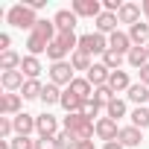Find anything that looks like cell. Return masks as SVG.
Instances as JSON below:
<instances>
[{
    "label": "cell",
    "mask_w": 149,
    "mask_h": 149,
    "mask_svg": "<svg viewBox=\"0 0 149 149\" xmlns=\"http://www.w3.org/2000/svg\"><path fill=\"white\" fill-rule=\"evenodd\" d=\"M56 35H58V29H56V24H53V21H38V24H35V29L29 32V38H26V50H29V56L47 53V50H50V44L56 41Z\"/></svg>",
    "instance_id": "1"
},
{
    "label": "cell",
    "mask_w": 149,
    "mask_h": 149,
    "mask_svg": "<svg viewBox=\"0 0 149 149\" xmlns=\"http://www.w3.org/2000/svg\"><path fill=\"white\" fill-rule=\"evenodd\" d=\"M64 132H70L76 140H91L97 132V123L88 120L85 114H67L64 117Z\"/></svg>",
    "instance_id": "2"
},
{
    "label": "cell",
    "mask_w": 149,
    "mask_h": 149,
    "mask_svg": "<svg viewBox=\"0 0 149 149\" xmlns=\"http://www.w3.org/2000/svg\"><path fill=\"white\" fill-rule=\"evenodd\" d=\"M70 50H73V53L79 50V38L73 35V32H58L56 41H53L50 50H47V58H50L53 64H56V61H64V56H67Z\"/></svg>",
    "instance_id": "3"
},
{
    "label": "cell",
    "mask_w": 149,
    "mask_h": 149,
    "mask_svg": "<svg viewBox=\"0 0 149 149\" xmlns=\"http://www.w3.org/2000/svg\"><path fill=\"white\" fill-rule=\"evenodd\" d=\"M6 21H9L12 26H18V29H35V24H38V18H35V9H29L26 3H18V6H12V9L6 12Z\"/></svg>",
    "instance_id": "4"
},
{
    "label": "cell",
    "mask_w": 149,
    "mask_h": 149,
    "mask_svg": "<svg viewBox=\"0 0 149 149\" xmlns=\"http://www.w3.org/2000/svg\"><path fill=\"white\" fill-rule=\"evenodd\" d=\"M79 50L82 53H88V56H94V53H108V38L102 35V32H88V35H82L79 38Z\"/></svg>",
    "instance_id": "5"
},
{
    "label": "cell",
    "mask_w": 149,
    "mask_h": 149,
    "mask_svg": "<svg viewBox=\"0 0 149 149\" xmlns=\"http://www.w3.org/2000/svg\"><path fill=\"white\" fill-rule=\"evenodd\" d=\"M73 79H76V76H73V64H70V61H56V64L50 67V82H53V85H67V88H70Z\"/></svg>",
    "instance_id": "6"
},
{
    "label": "cell",
    "mask_w": 149,
    "mask_h": 149,
    "mask_svg": "<svg viewBox=\"0 0 149 149\" xmlns=\"http://www.w3.org/2000/svg\"><path fill=\"white\" fill-rule=\"evenodd\" d=\"M97 137L105 140V143H114V140L120 137L117 120H111V117H100V120H97Z\"/></svg>",
    "instance_id": "7"
},
{
    "label": "cell",
    "mask_w": 149,
    "mask_h": 149,
    "mask_svg": "<svg viewBox=\"0 0 149 149\" xmlns=\"http://www.w3.org/2000/svg\"><path fill=\"white\" fill-rule=\"evenodd\" d=\"M73 12H76V18H100L102 6L100 0H73Z\"/></svg>",
    "instance_id": "8"
},
{
    "label": "cell",
    "mask_w": 149,
    "mask_h": 149,
    "mask_svg": "<svg viewBox=\"0 0 149 149\" xmlns=\"http://www.w3.org/2000/svg\"><path fill=\"white\" fill-rule=\"evenodd\" d=\"M12 123H15L18 137H29V132H38V120L32 114H26V111H21L18 117H12Z\"/></svg>",
    "instance_id": "9"
},
{
    "label": "cell",
    "mask_w": 149,
    "mask_h": 149,
    "mask_svg": "<svg viewBox=\"0 0 149 149\" xmlns=\"http://www.w3.org/2000/svg\"><path fill=\"white\" fill-rule=\"evenodd\" d=\"M76 12H73V9H58L56 12V18H53V24H56V29L58 32H73V29H76Z\"/></svg>",
    "instance_id": "10"
},
{
    "label": "cell",
    "mask_w": 149,
    "mask_h": 149,
    "mask_svg": "<svg viewBox=\"0 0 149 149\" xmlns=\"http://www.w3.org/2000/svg\"><path fill=\"white\" fill-rule=\"evenodd\" d=\"M108 50H114V53H120V56H129V50H132V38H129V32H111V38H108Z\"/></svg>",
    "instance_id": "11"
},
{
    "label": "cell",
    "mask_w": 149,
    "mask_h": 149,
    "mask_svg": "<svg viewBox=\"0 0 149 149\" xmlns=\"http://www.w3.org/2000/svg\"><path fill=\"white\" fill-rule=\"evenodd\" d=\"M35 120H38V134H41V137H56V134H58V120H56L53 114L44 111V114H38Z\"/></svg>",
    "instance_id": "12"
},
{
    "label": "cell",
    "mask_w": 149,
    "mask_h": 149,
    "mask_svg": "<svg viewBox=\"0 0 149 149\" xmlns=\"http://www.w3.org/2000/svg\"><path fill=\"white\" fill-rule=\"evenodd\" d=\"M85 79H88L94 88H102V85H108V79H111V70L100 61V64H94V67L88 70V76H85Z\"/></svg>",
    "instance_id": "13"
},
{
    "label": "cell",
    "mask_w": 149,
    "mask_h": 149,
    "mask_svg": "<svg viewBox=\"0 0 149 149\" xmlns=\"http://www.w3.org/2000/svg\"><path fill=\"white\" fill-rule=\"evenodd\" d=\"M21 114V97L18 94H3L0 100V117H18Z\"/></svg>",
    "instance_id": "14"
},
{
    "label": "cell",
    "mask_w": 149,
    "mask_h": 149,
    "mask_svg": "<svg viewBox=\"0 0 149 149\" xmlns=\"http://www.w3.org/2000/svg\"><path fill=\"white\" fill-rule=\"evenodd\" d=\"M140 9H143V6H137V3H123V9L117 12L120 24H129V26L140 24Z\"/></svg>",
    "instance_id": "15"
},
{
    "label": "cell",
    "mask_w": 149,
    "mask_h": 149,
    "mask_svg": "<svg viewBox=\"0 0 149 149\" xmlns=\"http://www.w3.org/2000/svg\"><path fill=\"white\" fill-rule=\"evenodd\" d=\"M61 105L67 108V114H82V105H85V100H79L76 94H73V91L67 88V91H61Z\"/></svg>",
    "instance_id": "16"
},
{
    "label": "cell",
    "mask_w": 149,
    "mask_h": 149,
    "mask_svg": "<svg viewBox=\"0 0 149 149\" xmlns=\"http://www.w3.org/2000/svg\"><path fill=\"white\" fill-rule=\"evenodd\" d=\"M117 24H120V18L114 15V12H102L100 18H97V32H117Z\"/></svg>",
    "instance_id": "17"
},
{
    "label": "cell",
    "mask_w": 149,
    "mask_h": 149,
    "mask_svg": "<svg viewBox=\"0 0 149 149\" xmlns=\"http://www.w3.org/2000/svg\"><path fill=\"white\" fill-rule=\"evenodd\" d=\"M129 38H132V44H134V47H140V44H149V24L143 21V24H134V26H129Z\"/></svg>",
    "instance_id": "18"
},
{
    "label": "cell",
    "mask_w": 149,
    "mask_h": 149,
    "mask_svg": "<svg viewBox=\"0 0 149 149\" xmlns=\"http://www.w3.org/2000/svg\"><path fill=\"white\" fill-rule=\"evenodd\" d=\"M0 82H3V88L12 94V91L24 88V73H21V70H6L3 76H0Z\"/></svg>",
    "instance_id": "19"
},
{
    "label": "cell",
    "mask_w": 149,
    "mask_h": 149,
    "mask_svg": "<svg viewBox=\"0 0 149 149\" xmlns=\"http://www.w3.org/2000/svg\"><path fill=\"white\" fill-rule=\"evenodd\" d=\"M21 73L26 79H38V73H41V61H38V56H24V61H21Z\"/></svg>",
    "instance_id": "20"
},
{
    "label": "cell",
    "mask_w": 149,
    "mask_h": 149,
    "mask_svg": "<svg viewBox=\"0 0 149 149\" xmlns=\"http://www.w3.org/2000/svg\"><path fill=\"white\" fill-rule=\"evenodd\" d=\"M123 146H140V129L137 126H126V129H120V137H117Z\"/></svg>",
    "instance_id": "21"
},
{
    "label": "cell",
    "mask_w": 149,
    "mask_h": 149,
    "mask_svg": "<svg viewBox=\"0 0 149 149\" xmlns=\"http://www.w3.org/2000/svg\"><path fill=\"white\" fill-rule=\"evenodd\" d=\"M21 61H24V58H21L15 50L0 53V70H3V73H6V70H21Z\"/></svg>",
    "instance_id": "22"
},
{
    "label": "cell",
    "mask_w": 149,
    "mask_h": 149,
    "mask_svg": "<svg viewBox=\"0 0 149 149\" xmlns=\"http://www.w3.org/2000/svg\"><path fill=\"white\" fill-rule=\"evenodd\" d=\"M108 88L117 94V91H129L132 88V82H129V73L126 70H114L111 73V79H108Z\"/></svg>",
    "instance_id": "23"
},
{
    "label": "cell",
    "mask_w": 149,
    "mask_h": 149,
    "mask_svg": "<svg viewBox=\"0 0 149 149\" xmlns=\"http://www.w3.org/2000/svg\"><path fill=\"white\" fill-rule=\"evenodd\" d=\"M70 91L76 94L79 100H85V102H88V100H91V94H94V85H91L88 79H73V82H70Z\"/></svg>",
    "instance_id": "24"
},
{
    "label": "cell",
    "mask_w": 149,
    "mask_h": 149,
    "mask_svg": "<svg viewBox=\"0 0 149 149\" xmlns=\"http://www.w3.org/2000/svg\"><path fill=\"white\" fill-rule=\"evenodd\" d=\"M126 58H129V64H132V67H137V70L149 64V56H146V47H132Z\"/></svg>",
    "instance_id": "25"
},
{
    "label": "cell",
    "mask_w": 149,
    "mask_h": 149,
    "mask_svg": "<svg viewBox=\"0 0 149 149\" xmlns=\"http://www.w3.org/2000/svg\"><path fill=\"white\" fill-rule=\"evenodd\" d=\"M41 91H44V85L38 79H26L24 88H21V97L24 100H41Z\"/></svg>",
    "instance_id": "26"
},
{
    "label": "cell",
    "mask_w": 149,
    "mask_h": 149,
    "mask_svg": "<svg viewBox=\"0 0 149 149\" xmlns=\"http://www.w3.org/2000/svg\"><path fill=\"white\" fill-rule=\"evenodd\" d=\"M129 100H132V102H134V105L140 108L143 102H149V88H146L143 82H137V85H132V88H129Z\"/></svg>",
    "instance_id": "27"
},
{
    "label": "cell",
    "mask_w": 149,
    "mask_h": 149,
    "mask_svg": "<svg viewBox=\"0 0 149 149\" xmlns=\"http://www.w3.org/2000/svg\"><path fill=\"white\" fill-rule=\"evenodd\" d=\"M41 102L44 105H56V102H61V91H58V85H44V91H41Z\"/></svg>",
    "instance_id": "28"
},
{
    "label": "cell",
    "mask_w": 149,
    "mask_h": 149,
    "mask_svg": "<svg viewBox=\"0 0 149 149\" xmlns=\"http://www.w3.org/2000/svg\"><path fill=\"white\" fill-rule=\"evenodd\" d=\"M70 64H73V70H91V67H94L91 56H88V53H82V50H76V53L70 56Z\"/></svg>",
    "instance_id": "29"
},
{
    "label": "cell",
    "mask_w": 149,
    "mask_h": 149,
    "mask_svg": "<svg viewBox=\"0 0 149 149\" xmlns=\"http://www.w3.org/2000/svg\"><path fill=\"white\" fill-rule=\"evenodd\" d=\"M132 126H137V129H149V108H134L132 111Z\"/></svg>",
    "instance_id": "30"
},
{
    "label": "cell",
    "mask_w": 149,
    "mask_h": 149,
    "mask_svg": "<svg viewBox=\"0 0 149 149\" xmlns=\"http://www.w3.org/2000/svg\"><path fill=\"white\" fill-rule=\"evenodd\" d=\"M94 100H97L100 105H108V102L117 100V97H114V91H111L108 85H102V88H94Z\"/></svg>",
    "instance_id": "31"
},
{
    "label": "cell",
    "mask_w": 149,
    "mask_h": 149,
    "mask_svg": "<svg viewBox=\"0 0 149 149\" xmlns=\"http://www.w3.org/2000/svg\"><path fill=\"white\" fill-rule=\"evenodd\" d=\"M102 64H105V67H108V70L114 73V70H117V67L123 64V56H120V53H114V50H108V53L102 56Z\"/></svg>",
    "instance_id": "32"
},
{
    "label": "cell",
    "mask_w": 149,
    "mask_h": 149,
    "mask_svg": "<svg viewBox=\"0 0 149 149\" xmlns=\"http://www.w3.org/2000/svg\"><path fill=\"white\" fill-rule=\"evenodd\" d=\"M105 111H108V117H111V120H117V117H123V114H126V102H123V100H111V102L105 105Z\"/></svg>",
    "instance_id": "33"
},
{
    "label": "cell",
    "mask_w": 149,
    "mask_h": 149,
    "mask_svg": "<svg viewBox=\"0 0 149 149\" xmlns=\"http://www.w3.org/2000/svg\"><path fill=\"white\" fill-rule=\"evenodd\" d=\"M100 108H102V105H100V102H97V100H88V102H85V105H82V114H85V117H88V120H94V117H97V114H100Z\"/></svg>",
    "instance_id": "34"
},
{
    "label": "cell",
    "mask_w": 149,
    "mask_h": 149,
    "mask_svg": "<svg viewBox=\"0 0 149 149\" xmlns=\"http://www.w3.org/2000/svg\"><path fill=\"white\" fill-rule=\"evenodd\" d=\"M12 132H15V123H12L9 117H0V137L6 140V137H9Z\"/></svg>",
    "instance_id": "35"
},
{
    "label": "cell",
    "mask_w": 149,
    "mask_h": 149,
    "mask_svg": "<svg viewBox=\"0 0 149 149\" xmlns=\"http://www.w3.org/2000/svg\"><path fill=\"white\" fill-rule=\"evenodd\" d=\"M12 149H35V143L29 137H15L12 140Z\"/></svg>",
    "instance_id": "36"
},
{
    "label": "cell",
    "mask_w": 149,
    "mask_h": 149,
    "mask_svg": "<svg viewBox=\"0 0 149 149\" xmlns=\"http://www.w3.org/2000/svg\"><path fill=\"white\" fill-rule=\"evenodd\" d=\"M9 44H12V38H9L6 32H0V50L6 53V50H9Z\"/></svg>",
    "instance_id": "37"
},
{
    "label": "cell",
    "mask_w": 149,
    "mask_h": 149,
    "mask_svg": "<svg viewBox=\"0 0 149 149\" xmlns=\"http://www.w3.org/2000/svg\"><path fill=\"white\" fill-rule=\"evenodd\" d=\"M140 82L149 88V64H146V67H140Z\"/></svg>",
    "instance_id": "38"
},
{
    "label": "cell",
    "mask_w": 149,
    "mask_h": 149,
    "mask_svg": "<svg viewBox=\"0 0 149 149\" xmlns=\"http://www.w3.org/2000/svg\"><path fill=\"white\" fill-rule=\"evenodd\" d=\"M73 149H94V140H79Z\"/></svg>",
    "instance_id": "39"
},
{
    "label": "cell",
    "mask_w": 149,
    "mask_h": 149,
    "mask_svg": "<svg viewBox=\"0 0 149 149\" xmlns=\"http://www.w3.org/2000/svg\"><path fill=\"white\" fill-rule=\"evenodd\" d=\"M102 149H123V143H120V140H114V143H105Z\"/></svg>",
    "instance_id": "40"
},
{
    "label": "cell",
    "mask_w": 149,
    "mask_h": 149,
    "mask_svg": "<svg viewBox=\"0 0 149 149\" xmlns=\"http://www.w3.org/2000/svg\"><path fill=\"white\" fill-rule=\"evenodd\" d=\"M143 12H146V24H149V0H143Z\"/></svg>",
    "instance_id": "41"
},
{
    "label": "cell",
    "mask_w": 149,
    "mask_h": 149,
    "mask_svg": "<svg viewBox=\"0 0 149 149\" xmlns=\"http://www.w3.org/2000/svg\"><path fill=\"white\" fill-rule=\"evenodd\" d=\"M146 56H149V44H146Z\"/></svg>",
    "instance_id": "42"
}]
</instances>
